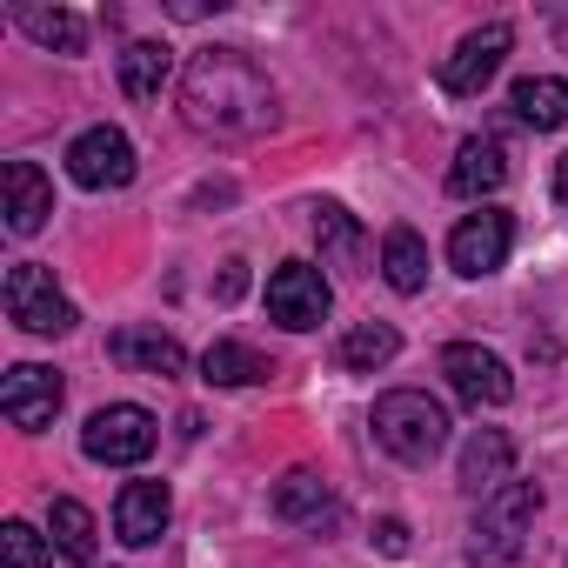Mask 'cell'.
<instances>
[{"label":"cell","instance_id":"cell-1","mask_svg":"<svg viewBox=\"0 0 568 568\" xmlns=\"http://www.w3.org/2000/svg\"><path fill=\"white\" fill-rule=\"evenodd\" d=\"M181 121L214 141H247L281 121V94L247 48H201L181 68Z\"/></svg>","mask_w":568,"mask_h":568},{"label":"cell","instance_id":"cell-2","mask_svg":"<svg viewBox=\"0 0 568 568\" xmlns=\"http://www.w3.org/2000/svg\"><path fill=\"white\" fill-rule=\"evenodd\" d=\"M368 428H375V442H382L395 462H408V468H428V462L448 448V408L428 402L422 388H388V395L375 402Z\"/></svg>","mask_w":568,"mask_h":568},{"label":"cell","instance_id":"cell-3","mask_svg":"<svg viewBox=\"0 0 568 568\" xmlns=\"http://www.w3.org/2000/svg\"><path fill=\"white\" fill-rule=\"evenodd\" d=\"M541 515V488L535 481H501L495 495H481V515L468 521V561L475 568H508Z\"/></svg>","mask_w":568,"mask_h":568},{"label":"cell","instance_id":"cell-4","mask_svg":"<svg viewBox=\"0 0 568 568\" xmlns=\"http://www.w3.org/2000/svg\"><path fill=\"white\" fill-rule=\"evenodd\" d=\"M154 442H161V422H154L148 408H134V402L94 408L88 428H81V455L101 462V468H134V462L154 455Z\"/></svg>","mask_w":568,"mask_h":568},{"label":"cell","instance_id":"cell-5","mask_svg":"<svg viewBox=\"0 0 568 568\" xmlns=\"http://www.w3.org/2000/svg\"><path fill=\"white\" fill-rule=\"evenodd\" d=\"M8 322L28 328V335H68L81 315H74V302L54 288V267L14 261V267H8Z\"/></svg>","mask_w":568,"mask_h":568},{"label":"cell","instance_id":"cell-6","mask_svg":"<svg viewBox=\"0 0 568 568\" xmlns=\"http://www.w3.org/2000/svg\"><path fill=\"white\" fill-rule=\"evenodd\" d=\"M328 302H335V288H328V274L315 261H281L267 274V322L295 328V335L322 328L328 322Z\"/></svg>","mask_w":568,"mask_h":568},{"label":"cell","instance_id":"cell-7","mask_svg":"<svg viewBox=\"0 0 568 568\" xmlns=\"http://www.w3.org/2000/svg\"><path fill=\"white\" fill-rule=\"evenodd\" d=\"M61 395H68L61 368L21 362V368H8V382H0V415H8L21 435H41V428H54V415H61Z\"/></svg>","mask_w":568,"mask_h":568},{"label":"cell","instance_id":"cell-8","mask_svg":"<svg viewBox=\"0 0 568 568\" xmlns=\"http://www.w3.org/2000/svg\"><path fill=\"white\" fill-rule=\"evenodd\" d=\"M508 48H515V28L508 21H488V28H475V34H462V48L442 61V94H481L495 74H501V61H508Z\"/></svg>","mask_w":568,"mask_h":568},{"label":"cell","instance_id":"cell-9","mask_svg":"<svg viewBox=\"0 0 568 568\" xmlns=\"http://www.w3.org/2000/svg\"><path fill=\"white\" fill-rule=\"evenodd\" d=\"M68 174L88 187V194H108V187H128L134 181V141L121 128H88L68 141Z\"/></svg>","mask_w":568,"mask_h":568},{"label":"cell","instance_id":"cell-10","mask_svg":"<svg viewBox=\"0 0 568 568\" xmlns=\"http://www.w3.org/2000/svg\"><path fill=\"white\" fill-rule=\"evenodd\" d=\"M442 375H448V388H455L468 408H501V402L515 395L508 362L488 355V348H475V342H448V348H442Z\"/></svg>","mask_w":568,"mask_h":568},{"label":"cell","instance_id":"cell-11","mask_svg":"<svg viewBox=\"0 0 568 568\" xmlns=\"http://www.w3.org/2000/svg\"><path fill=\"white\" fill-rule=\"evenodd\" d=\"M508 247H515V221H508L501 207H481V214H468V221L448 234V267L468 274V281H481V274H495V267L508 261Z\"/></svg>","mask_w":568,"mask_h":568},{"label":"cell","instance_id":"cell-12","mask_svg":"<svg viewBox=\"0 0 568 568\" xmlns=\"http://www.w3.org/2000/svg\"><path fill=\"white\" fill-rule=\"evenodd\" d=\"M0 214H8V234H41L54 214V181L34 161H8L0 168Z\"/></svg>","mask_w":568,"mask_h":568},{"label":"cell","instance_id":"cell-13","mask_svg":"<svg viewBox=\"0 0 568 568\" xmlns=\"http://www.w3.org/2000/svg\"><path fill=\"white\" fill-rule=\"evenodd\" d=\"M168 515H174L168 481H128L121 501H114V535H121L128 548H148V541L168 535Z\"/></svg>","mask_w":568,"mask_h":568},{"label":"cell","instance_id":"cell-14","mask_svg":"<svg viewBox=\"0 0 568 568\" xmlns=\"http://www.w3.org/2000/svg\"><path fill=\"white\" fill-rule=\"evenodd\" d=\"M501 181H508V148H501L495 134H475V141H462V148H455L448 194H462V201H481V194H495Z\"/></svg>","mask_w":568,"mask_h":568},{"label":"cell","instance_id":"cell-15","mask_svg":"<svg viewBox=\"0 0 568 568\" xmlns=\"http://www.w3.org/2000/svg\"><path fill=\"white\" fill-rule=\"evenodd\" d=\"M274 515L295 521V528H322V521H335L342 508H335V495H328V481H322L315 468H288V475L274 481Z\"/></svg>","mask_w":568,"mask_h":568},{"label":"cell","instance_id":"cell-16","mask_svg":"<svg viewBox=\"0 0 568 568\" xmlns=\"http://www.w3.org/2000/svg\"><path fill=\"white\" fill-rule=\"evenodd\" d=\"M508 468H515V442L501 435V428H475L468 435V448H462V488L468 495H495L501 481H508Z\"/></svg>","mask_w":568,"mask_h":568},{"label":"cell","instance_id":"cell-17","mask_svg":"<svg viewBox=\"0 0 568 568\" xmlns=\"http://www.w3.org/2000/svg\"><path fill=\"white\" fill-rule=\"evenodd\" d=\"M315 241H322V261H328V267L368 274V267H362V261H368V234H362V221H355L348 207L322 201V207H315Z\"/></svg>","mask_w":568,"mask_h":568},{"label":"cell","instance_id":"cell-18","mask_svg":"<svg viewBox=\"0 0 568 568\" xmlns=\"http://www.w3.org/2000/svg\"><path fill=\"white\" fill-rule=\"evenodd\" d=\"M108 355H114L121 368H141V375H181V368H187L181 342L161 335V328H121V335L108 342Z\"/></svg>","mask_w":568,"mask_h":568},{"label":"cell","instance_id":"cell-19","mask_svg":"<svg viewBox=\"0 0 568 568\" xmlns=\"http://www.w3.org/2000/svg\"><path fill=\"white\" fill-rule=\"evenodd\" d=\"M14 28L48 54H81L88 48V21L68 14V8H14Z\"/></svg>","mask_w":568,"mask_h":568},{"label":"cell","instance_id":"cell-20","mask_svg":"<svg viewBox=\"0 0 568 568\" xmlns=\"http://www.w3.org/2000/svg\"><path fill=\"white\" fill-rule=\"evenodd\" d=\"M267 375H274V362L254 355L247 342H214V348L201 355V382H207V388H254V382H267Z\"/></svg>","mask_w":568,"mask_h":568},{"label":"cell","instance_id":"cell-21","mask_svg":"<svg viewBox=\"0 0 568 568\" xmlns=\"http://www.w3.org/2000/svg\"><path fill=\"white\" fill-rule=\"evenodd\" d=\"M382 274H388L395 295H422V288H428V247H422L415 227H388V241H382Z\"/></svg>","mask_w":568,"mask_h":568},{"label":"cell","instance_id":"cell-22","mask_svg":"<svg viewBox=\"0 0 568 568\" xmlns=\"http://www.w3.org/2000/svg\"><path fill=\"white\" fill-rule=\"evenodd\" d=\"M168 74H174V54L161 41H128L121 48V88H128V101H161Z\"/></svg>","mask_w":568,"mask_h":568},{"label":"cell","instance_id":"cell-23","mask_svg":"<svg viewBox=\"0 0 568 568\" xmlns=\"http://www.w3.org/2000/svg\"><path fill=\"white\" fill-rule=\"evenodd\" d=\"M508 108L528 121V128H568V81L555 74H528L508 88Z\"/></svg>","mask_w":568,"mask_h":568},{"label":"cell","instance_id":"cell-24","mask_svg":"<svg viewBox=\"0 0 568 568\" xmlns=\"http://www.w3.org/2000/svg\"><path fill=\"white\" fill-rule=\"evenodd\" d=\"M395 355H402V335H395L388 322H362V328H348L342 348H335V362H342L348 375H375V368H388Z\"/></svg>","mask_w":568,"mask_h":568},{"label":"cell","instance_id":"cell-25","mask_svg":"<svg viewBox=\"0 0 568 568\" xmlns=\"http://www.w3.org/2000/svg\"><path fill=\"white\" fill-rule=\"evenodd\" d=\"M48 528H54V548L68 555V561H94V548H101V528H94V515L81 508V501H54L48 508Z\"/></svg>","mask_w":568,"mask_h":568},{"label":"cell","instance_id":"cell-26","mask_svg":"<svg viewBox=\"0 0 568 568\" xmlns=\"http://www.w3.org/2000/svg\"><path fill=\"white\" fill-rule=\"evenodd\" d=\"M0 555H8V568H54V561H48V541H41L28 521H8V528H0Z\"/></svg>","mask_w":568,"mask_h":568},{"label":"cell","instance_id":"cell-27","mask_svg":"<svg viewBox=\"0 0 568 568\" xmlns=\"http://www.w3.org/2000/svg\"><path fill=\"white\" fill-rule=\"evenodd\" d=\"M375 548H382V555H408V521H402V515H382V521H375Z\"/></svg>","mask_w":568,"mask_h":568},{"label":"cell","instance_id":"cell-28","mask_svg":"<svg viewBox=\"0 0 568 568\" xmlns=\"http://www.w3.org/2000/svg\"><path fill=\"white\" fill-rule=\"evenodd\" d=\"M241 295H247V261H227L214 281V302H241Z\"/></svg>","mask_w":568,"mask_h":568},{"label":"cell","instance_id":"cell-29","mask_svg":"<svg viewBox=\"0 0 568 568\" xmlns=\"http://www.w3.org/2000/svg\"><path fill=\"white\" fill-rule=\"evenodd\" d=\"M555 201H561V207H568V154H561V161H555Z\"/></svg>","mask_w":568,"mask_h":568}]
</instances>
